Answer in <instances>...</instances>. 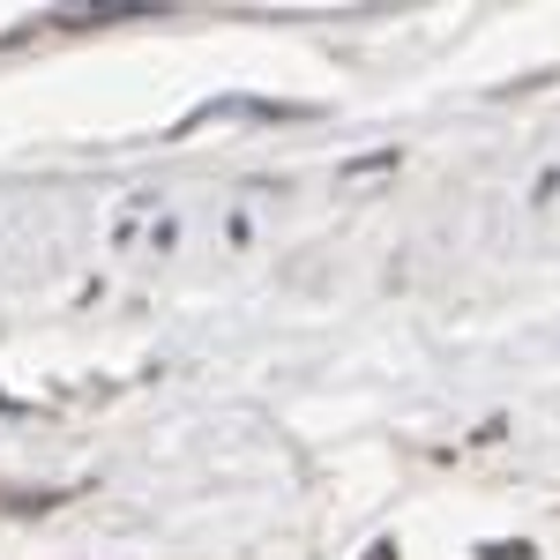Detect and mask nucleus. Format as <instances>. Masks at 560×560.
Returning a JSON list of instances; mask_svg holds the SVG:
<instances>
[{
    "instance_id": "1",
    "label": "nucleus",
    "mask_w": 560,
    "mask_h": 560,
    "mask_svg": "<svg viewBox=\"0 0 560 560\" xmlns=\"http://www.w3.org/2000/svg\"><path fill=\"white\" fill-rule=\"evenodd\" d=\"M366 560H396V546H374V553H366Z\"/></svg>"
}]
</instances>
